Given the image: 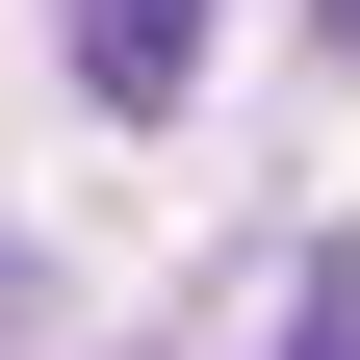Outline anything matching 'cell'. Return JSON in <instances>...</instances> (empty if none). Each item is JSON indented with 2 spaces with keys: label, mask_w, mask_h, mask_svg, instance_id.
<instances>
[{
  "label": "cell",
  "mask_w": 360,
  "mask_h": 360,
  "mask_svg": "<svg viewBox=\"0 0 360 360\" xmlns=\"http://www.w3.org/2000/svg\"><path fill=\"white\" fill-rule=\"evenodd\" d=\"M77 77H103V103H180V77H206V0H77Z\"/></svg>",
  "instance_id": "cell-1"
},
{
  "label": "cell",
  "mask_w": 360,
  "mask_h": 360,
  "mask_svg": "<svg viewBox=\"0 0 360 360\" xmlns=\"http://www.w3.org/2000/svg\"><path fill=\"white\" fill-rule=\"evenodd\" d=\"M309 26H335V52H360V0H309Z\"/></svg>",
  "instance_id": "cell-2"
}]
</instances>
